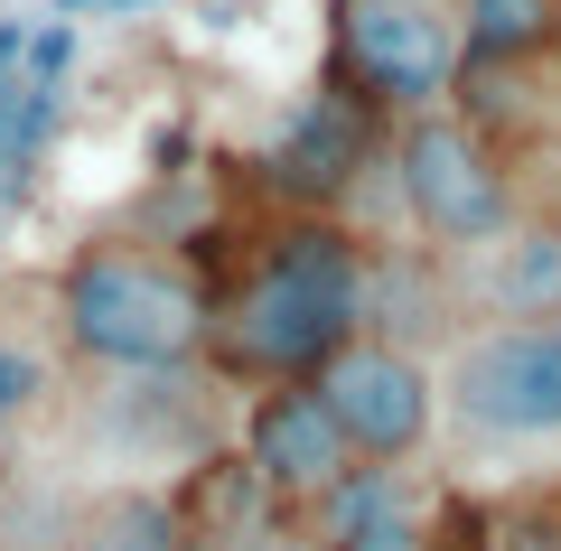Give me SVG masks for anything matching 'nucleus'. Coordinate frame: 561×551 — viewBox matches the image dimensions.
I'll return each mask as SVG.
<instances>
[{"label":"nucleus","mask_w":561,"mask_h":551,"mask_svg":"<svg viewBox=\"0 0 561 551\" xmlns=\"http://www.w3.org/2000/svg\"><path fill=\"white\" fill-rule=\"evenodd\" d=\"M393 177H402V206L431 243L449 253H478L515 225V177H505V150L478 113H412L393 131Z\"/></svg>","instance_id":"2"},{"label":"nucleus","mask_w":561,"mask_h":551,"mask_svg":"<svg viewBox=\"0 0 561 551\" xmlns=\"http://www.w3.org/2000/svg\"><path fill=\"white\" fill-rule=\"evenodd\" d=\"M459 66L468 47L449 0H337V76L375 113H431Z\"/></svg>","instance_id":"3"},{"label":"nucleus","mask_w":561,"mask_h":551,"mask_svg":"<svg viewBox=\"0 0 561 551\" xmlns=\"http://www.w3.org/2000/svg\"><path fill=\"white\" fill-rule=\"evenodd\" d=\"M449 402L478 439H561V318H505L449 355Z\"/></svg>","instance_id":"4"},{"label":"nucleus","mask_w":561,"mask_h":551,"mask_svg":"<svg viewBox=\"0 0 561 551\" xmlns=\"http://www.w3.org/2000/svg\"><path fill=\"white\" fill-rule=\"evenodd\" d=\"M57 113H66V84L28 76V66H0V177H10V187H20V177L47 159Z\"/></svg>","instance_id":"12"},{"label":"nucleus","mask_w":561,"mask_h":551,"mask_svg":"<svg viewBox=\"0 0 561 551\" xmlns=\"http://www.w3.org/2000/svg\"><path fill=\"white\" fill-rule=\"evenodd\" d=\"M140 10H160V0H103V20H140Z\"/></svg>","instance_id":"16"},{"label":"nucleus","mask_w":561,"mask_h":551,"mask_svg":"<svg viewBox=\"0 0 561 551\" xmlns=\"http://www.w3.org/2000/svg\"><path fill=\"white\" fill-rule=\"evenodd\" d=\"M84 551H187V514L169 495H113L84 532Z\"/></svg>","instance_id":"13"},{"label":"nucleus","mask_w":561,"mask_h":551,"mask_svg":"<svg viewBox=\"0 0 561 551\" xmlns=\"http://www.w3.org/2000/svg\"><path fill=\"white\" fill-rule=\"evenodd\" d=\"M309 383L328 393L346 449H356V458H383V468H402V458L431 439V412H440L431 365H421L412 346H393V336H346Z\"/></svg>","instance_id":"5"},{"label":"nucleus","mask_w":561,"mask_h":551,"mask_svg":"<svg viewBox=\"0 0 561 551\" xmlns=\"http://www.w3.org/2000/svg\"><path fill=\"white\" fill-rule=\"evenodd\" d=\"M365 159H375V103L337 76L328 94H309L300 113L262 140L253 169H262V187H272L290 216H337L346 187L365 177Z\"/></svg>","instance_id":"6"},{"label":"nucleus","mask_w":561,"mask_h":551,"mask_svg":"<svg viewBox=\"0 0 561 551\" xmlns=\"http://www.w3.org/2000/svg\"><path fill=\"white\" fill-rule=\"evenodd\" d=\"M57 328L76 355L113 365V375H179L216 336V299L160 253L131 243H84L57 272Z\"/></svg>","instance_id":"1"},{"label":"nucleus","mask_w":561,"mask_h":551,"mask_svg":"<svg viewBox=\"0 0 561 551\" xmlns=\"http://www.w3.org/2000/svg\"><path fill=\"white\" fill-rule=\"evenodd\" d=\"M337 551H431V542H421V524H412V514H393V524L356 532V542H337Z\"/></svg>","instance_id":"15"},{"label":"nucleus","mask_w":561,"mask_h":551,"mask_svg":"<svg viewBox=\"0 0 561 551\" xmlns=\"http://www.w3.org/2000/svg\"><path fill=\"white\" fill-rule=\"evenodd\" d=\"M84 10H94V20H103V0H57V20H84Z\"/></svg>","instance_id":"17"},{"label":"nucleus","mask_w":561,"mask_h":551,"mask_svg":"<svg viewBox=\"0 0 561 551\" xmlns=\"http://www.w3.org/2000/svg\"><path fill=\"white\" fill-rule=\"evenodd\" d=\"M346 318L309 309L300 290H280V280L243 272V290L216 309V336H206V355H216L225 375H253V383H309L328 365V355L346 346Z\"/></svg>","instance_id":"7"},{"label":"nucleus","mask_w":561,"mask_h":551,"mask_svg":"<svg viewBox=\"0 0 561 551\" xmlns=\"http://www.w3.org/2000/svg\"><path fill=\"white\" fill-rule=\"evenodd\" d=\"M243 468L262 477V495L309 505V495H328L356 468V449H346V431H337L319 383H262V402L243 412Z\"/></svg>","instance_id":"8"},{"label":"nucleus","mask_w":561,"mask_h":551,"mask_svg":"<svg viewBox=\"0 0 561 551\" xmlns=\"http://www.w3.org/2000/svg\"><path fill=\"white\" fill-rule=\"evenodd\" d=\"M459 10V47L468 66H524L552 47L561 28V0H449Z\"/></svg>","instance_id":"11"},{"label":"nucleus","mask_w":561,"mask_h":551,"mask_svg":"<svg viewBox=\"0 0 561 551\" xmlns=\"http://www.w3.org/2000/svg\"><path fill=\"white\" fill-rule=\"evenodd\" d=\"M393 514H412V486H402V468H383V458H356L328 495H309V532H319V551L356 542V532L393 524Z\"/></svg>","instance_id":"10"},{"label":"nucleus","mask_w":561,"mask_h":551,"mask_svg":"<svg viewBox=\"0 0 561 551\" xmlns=\"http://www.w3.org/2000/svg\"><path fill=\"white\" fill-rule=\"evenodd\" d=\"M38 393H47V365L20 355V346H0V431H10L20 412H38Z\"/></svg>","instance_id":"14"},{"label":"nucleus","mask_w":561,"mask_h":551,"mask_svg":"<svg viewBox=\"0 0 561 551\" xmlns=\"http://www.w3.org/2000/svg\"><path fill=\"white\" fill-rule=\"evenodd\" d=\"M486 299L496 318H561V234L552 225H505L486 243Z\"/></svg>","instance_id":"9"}]
</instances>
